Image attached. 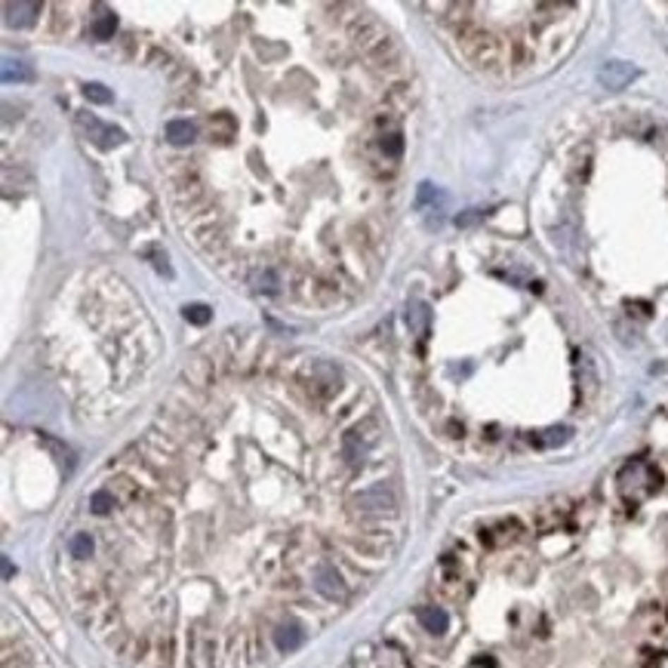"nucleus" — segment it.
Returning <instances> with one entry per match:
<instances>
[{
	"label": "nucleus",
	"mask_w": 668,
	"mask_h": 668,
	"mask_svg": "<svg viewBox=\"0 0 668 668\" xmlns=\"http://www.w3.org/2000/svg\"><path fill=\"white\" fill-rule=\"evenodd\" d=\"M351 511H360V514H391L397 509V499L388 487H370V490H360V493L351 496L348 502Z\"/></svg>",
	"instance_id": "obj_1"
},
{
	"label": "nucleus",
	"mask_w": 668,
	"mask_h": 668,
	"mask_svg": "<svg viewBox=\"0 0 668 668\" xmlns=\"http://www.w3.org/2000/svg\"><path fill=\"white\" fill-rule=\"evenodd\" d=\"M315 588L329 600H342L345 595H348V585H345V579L339 576V570H336L333 564H317L315 566Z\"/></svg>",
	"instance_id": "obj_2"
},
{
	"label": "nucleus",
	"mask_w": 668,
	"mask_h": 668,
	"mask_svg": "<svg viewBox=\"0 0 668 668\" xmlns=\"http://www.w3.org/2000/svg\"><path fill=\"white\" fill-rule=\"evenodd\" d=\"M634 78H638V71H634V65H628V62H607L604 68L597 71V80L604 83L607 90H622V87H628Z\"/></svg>",
	"instance_id": "obj_3"
},
{
	"label": "nucleus",
	"mask_w": 668,
	"mask_h": 668,
	"mask_svg": "<svg viewBox=\"0 0 668 668\" xmlns=\"http://www.w3.org/2000/svg\"><path fill=\"white\" fill-rule=\"evenodd\" d=\"M78 121H80L83 130L90 133V139H92V142H99L102 148H111V145H117V142H123V139H126V136H123V130H114V126L99 123L96 117H90V114H80Z\"/></svg>",
	"instance_id": "obj_4"
},
{
	"label": "nucleus",
	"mask_w": 668,
	"mask_h": 668,
	"mask_svg": "<svg viewBox=\"0 0 668 668\" xmlns=\"http://www.w3.org/2000/svg\"><path fill=\"white\" fill-rule=\"evenodd\" d=\"M302 640H305V631H302V625L293 622V619H286V622H281L274 628V644H277L281 653H293V650H299Z\"/></svg>",
	"instance_id": "obj_5"
},
{
	"label": "nucleus",
	"mask_w": 668,
	"mask_h": 668,
	"mask_svg": "<svg viewBox=\"0 0 668 668\" xmlns=\"http://www.w3.org/2000/svg\"><path fill=\"white\" fill-rule=\"evenodd\" d=\"M4 13H6V25L22 28V25L35 22V16L40 13V4H4Z\"/></svg>",
	"instance_id": "obj_6"
},
{
	"label": "nucleus",
	"mask_w": 668,
	"mask_h": 668,
	"mask_svg": "<svg viewBox=\"0 0 668 668\" xmlns=\"http://www.w3.org/2000/svg\"><path fill=\"white\" fill-rule=\"evenodd\" d=\"M419 622H422V628L431 631V634H444L447 628H450V619H447V613L441 610V607H422Z\"/></svg>",
	"instance_id": "obj_7"
},
{
	"label": "nucleus",
	"mask_w": 668,
	"mask_h": 668,
	"mask_svg": "<svg viewBox=\"0 0 668 668\" xmlns=\"http://www.w3.org/2000/svg\"><path fill=\"white\" fill-rule=\"evenodd\" d=\"M367 56H370V62H373V65H379V68H385V65H394L397 59H401V53H397V47H394L391 37H382Z\"/></svg>",
	"instance_id": "obj_8"
},
{
	"label": "nucleus",
	"mask_w": 668,
	"mask_h": 668,
	"mask_svg": "<svg viewBox=\"0 0 668 668\" xmlns=\"http://www.w3.org/2000/svg\"><path fill=\"white\" fill-rule=\"evenodd\" d=\"M198 136V130H194L191 121H170L166 123V139L173 142V145H188Z\"/></svg>",
	"instance_id": "obj_9"
},
{
	"label": "nucleus",
	"mask_w": 668,
	"mask_h": 668,
	"mask_svg": "<svg viewBox=\"0 0 668 668\" xmlns=\"http://www.w3.org/2000/svg\"><path fill=\"white\" fill-rule=\"evenodd\" d=\"M35 78V71L19 59H4V83H28Z\"/></svg>",
	"instance_id": "obj_10"
},
{
	"label": "nucleus",
	"mask_w": 668,
	"mask_h": 668,
	"mask_svg": "<svg viewBox=\"0 0 668 668\" xmlns=\"http://www.w3.org/2000/svg\"><path fill=\"white\" fill-rule=\"evenodd\" d=\"M92 536L90 533H74V536L68 539V552H71V557H78V561H87V557L92 554Z\"/></svg>",
	"instance_id": "obj_11"
},
{
	"label": "nucleus",
	"mask_w": 668,
	"mask_h": 668,
	"mask_svg": "<svg viewBox=\"0 0 668 668\" xmlns=\"http://www.w3.org/2000/svg\"><path fill=\"white\" fill-rule=\"evenodd\" d=\"M117 505L114 493H108V490H96V493L90 496V511L92 514H111Z\"/></svg>",
	"instance_id": "obj_12"
},
{
	"label": "nucleus",
	"mask_w": 668,
	"mask_h": 668,
	"mask_svg": "<svg viewBox=\"0 0 668 668\" xmlns=\"http://www.w3.org/2000/svg\"><path fill=\"white\" fill-rule=\"evenodd\" d=\"M114 31H117V16L114 13H102L96 22H92V37H99V40L114 37Z\"/></svg>",
	"instance_id": "obj_13"
},
{
	"label": "nucleus",
	"mask_w": 668,
	"mask_h": 668,
	"mask_svg": "<svg viewBox=\"0 0 668 668\" xmlns=\"http://www.w3.org/2000/svg\"><path fill=\"white\" fill-rule=\"evenodd\" d=\"M277 286H281V281H277V274L272 268H262L259 274H253V290L256 293H274Z\"/></svg>",
	"instance_id": "obj_14"
},
{
	"label": "nucleus",
	"mask_w": 668,
	"mask_h": 668,
	"mask_svg": "<svg viewBox=\"0 0 668 668\" xmlns=\"http://www.w3.org/2000/svg\"><path fill=\"white\" fill-rule=\"evenodd\" d=\"M182 315H185V320H188V324L204 327V324H209L213 311H209L207 305H200V302H194V305H185V308H182Z\"/></svg>",
	"instance_id": "obj_15"
},
{
	"label": "nucleus",
	"mask_w": 668,
	"mask_h": 668,
	"mask_svg": "<svg viewBox=\"0 0 668 668\" xmlns=\"http://www.w3.org/2000/svg\"><path fill=\"white\" fill-rule=\"evenodd\" d=\"M83 96L90 99V102H96V105H108L114 99V92L105 87V83H87L83 87Z\"/></svg>",
	"instance_id": "obj_16"
},
{
	"label": "nucleus",
	"mask_w": 668,
	"mask_h": 668,
	"mask_svg": "<svg viewBox=\"0 0 668 668\" xmlns=\"http://www.w3.org/2000/svg\"><path fill=\"white\" fill-rule=\"evenodd\" d=\"M566 437H570V428H548V431H542V435H539L533 444H539V447H554V444H564Z\"/></svg>",
	"instance_id": "obj_17"
},
{
	"label": "nucleus",
	"mask_w": 668,
	"mask_h": 668,
	"mask_svg": "<svg viewBox=\"0 0 668 668\" xmlns=\"http://www.w3.org/2000/svg\"><path fill=\"white\" fill-rule=\"evenodd\" d=\"M382 154L385 157H401L403 154V136L401 133H388V136H382Z\"/></svg>",
	"instance_id": "obj_18"
},
{
	"label": "nucleus",
	"mask_w": 668,
	"mask_h": 668,
	"mask_svg": "<svg viewBox=\"0 0 668 668\" xmlns=\"http://www.w3.org/2000/svg\"><path fill=\"white\" fill-rule=\"evenodd\" d=\"M342 453H345V459H348L351 465H358L363 459V444H358V435H348L342 441Z\"/></svg>",
	"instance_id": "obj_19"
},
{
	"label": "nucleus",
	"mask_w": 668,
	"mask_h": 668,
	"mask_svg": "<svg viewBox=\"0 0 668 668\" xmlns=\"http://www.w3.org/2000/svg\"><path fill=\"white\" fill-rule=\"evenodd\" d=\"M435 200H444V194L435 188V185H419V198H416V204L419 207H425V204H435Z\"/></svg>",
	"instance_id": "obj_20"
},
{
	"label": "nucleus",
	"mask_w": 668,
	"mask_h": 668,
	"mask_svg": "<svg viewBox=\"0 0 668 668\" xmlns=\"http://www.w3.org/2000/svg\"><path fill=\"white\" fill-rule=\"evenodd\" d=\"M514 65H527L530 62V49L527 47H523V44H514Z\"/></svg>",
	"instance_id": "obj_21"
},
{
	"label": "nucleus",
	"mask_w": 668,
	"mask_h": 668,
	"mask_svg": "<svg viewBox=\"0 0 668 668\" xmlns=\"http://www.w3.org/2000/svg\"><path fill=\"white\" fill-rule=\"evenodd\" d=\"M213 662H216V644L213 640H204V665L213 668Z\"/></svg>",
	"instance_id": "obj_22"
},
{
	"label": "nucleus",
	"mask_w": 668,
	"mask_h": 668,
	"mask_svg": "<svg viewBox=\"0 0 668 668\" xmlns=\"http://www.w3.org/2000/svg\"><path fill=\"white\" fill-rule=\"evenodd\" d=\"M456 222H459V225H471V222H478V216H475V213H468V216H459Z\"/></svg>",
	"instance_id": "obj_23"
},
{
	"label": "nucleus",
	"mask_w": 668,
	"mask_h": 668,
	"mask_svg": "<svg viewBox=\"0 0 668 668\" xmlns=\"http://www.w3.org/2000/svg\"><path fill=\"white\" fill-rule=\"evenodd\" d=\"M4 576H6V579L13 576V564H10V557H4Z\"/></svg>",
	"instance_id": "obj_24"
}]
</instances>
